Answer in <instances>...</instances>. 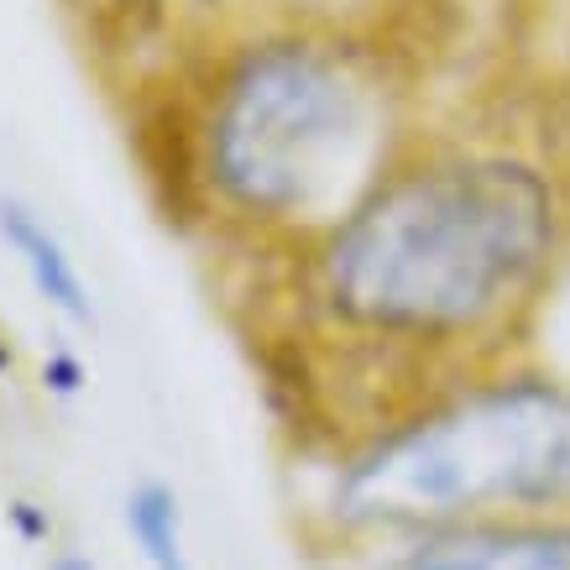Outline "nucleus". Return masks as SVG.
<instances>
[{
	"label": "nucleus",
	"mask_w": 570,
	"mask_h": 570,
	"mask_svg": "<svg viewBox=\"0 0 570 570\" xmlns=\"http://www.w3.org/2000/svg\"><path fill=\"white\" fill-rule=\"evenodd\" d=\"M121 523L147 570H199L189 550V529H184V502L168 482L147 476L131 487L121 502Z\"/></svg>",
	"instance_id": "423d86ee"
},
{
	"label": "nucleus",
	"mask_w": 570,
	"mask_h": 570,
	"mask_svg": "<svg viewBox=\"0 0 570 570\" xmlns=\"http://www.w3.org/2000/svg\"><path fill=\"white\" fill-rule=\"evenodd\" d=\"M570 508V382L498 366L341 450L330 519L356 534H430Z\"/></svg>",
	"instance_id": "7ed1b4c3"
},
{
	"label": "nucleus",
	"mask_w": 570,
	"mask_h": 570,
	"mask_svg": "<svg viewBox=\"0 0 570 570\" xmlns=\"http://www.w3.org/2000/svg\"><path fill=\"white\" fill-rule=\"evenodd\" d=\"M48 570H100L89 554H52V566Z\"/></svg>",
	"instance_id": "1a4fd4ad"
},
{
	"label": "nucleus",
	"mask_w": 570,
	"mask_h": 570,
	"mask_svg": "<svg viewBox=\"0 0 570 570\" xmlns=\"http://www.w3.org/2000/svg\"><path fill=\"white\" fill-rule=\"evenodd\" d=\"M11 519H17V529H21L27 539H48V534H52L48 513H37V502H11Z\"/></svg>",
	"instance_id": "6e6552de"
},
{
	"label": "nucleus",
	"mask_w": 570,
	"mask_h": 570,
	"mask_svg": "<svg viewBox=\"0 0 570 570\" xmlns=\"http://www.w3.org/2000/svg\"><path fill=\"white\" fill-rule=\"evenodd\" d=\"M0 246L11 252V262L21 267V277H27V288L37 294L42 309L69 320L73 330L95 325V294H89L85 273H79V257L42 220V209L17 199V194H0Z\"/></svg>",
	"instance_id": "39448f33"
},
{
	"label": "nucleus",
	"mask_w": 570,
	"mask_h": 570,
	"mask_svg": "<svg viewBox=\"0 0 570 570\" xmlns=\"http://www.w3.org/2000/svg\"><path fill=\"white\" fill-rule=\"evenodd\" d=\"M205 220L298 252L419 141L397 52L377 37L277 27L215 58L194 105Z\"/></svg>",
	"instance_id": "f03ea898"
},
{
	"label": "nucleus",
	"mask_w": 570,
	"mask_h": 570,
	"mask_svg": "<svg viewBox=\"0 0 570 570\" xmlns=\"http://www.w3.org/2000/svg\"><path fill=\"white\" fill-rule=\"evenodd\" d=\"M377 570H570V513H502L430 529Z\"/></svg>",
	"instance_id": "20e7f679"
},
{
	"label": "nucleus",
	"mask_w": 570,
	"mask_h": 570,
	"mask_svg": "<svg viewBox=\"0 0 570 570\" xmlns=\"http://www.w3.org/2000/svg\"><path fill=\"white\" fill-rule=\"evenodd\" d=\"M570 252V174L519 131H424L314 242L294 252L288 393L362 372L356 434L508 366ZM346 445V450H351Z\"/></svg>",
	"instance_id": "f257e3e1"
},
{
	"label": "nucleus",
	"mask_w": 570,
	"mask_h": 570,
	"mask_svg": "<svg viewBox=\"0 0 570 570\" xmlns=\"http://www.w3.org/2000/svg\"><path fill=\"white\" fill-rule=\"evenodd\" d=\"M42 387H52V393H63V397L79 393V387H85V366H79V356L52 351L48 362H42Z\"/></svg>",
	"instance_id": "0eeeda50"
}]
</instances>
